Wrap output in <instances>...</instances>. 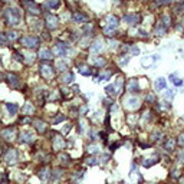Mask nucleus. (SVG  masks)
<instances>
[{
  "instance_id": "79ce46f5",
  "label": "nucleus",
  "mask_w": 184,
  "mask_h": 184,
  "mask_svg": "<svg viewBox=\"0 0 184 184\" xmlns=\"http://www.w3.org/2000/svg\"><path fill=\"white\" fill-rule=\"evenodd\" d=\"M88 164L97 165V164H98V163H97V158H89V160H88Z\"/></svg>"
},
{
  "instance_id": "9d476101",
  "label": "nucleus",
  "mask_w": 184,
  "mask_h": 184,
  "mask_svg": "<svg viewBox=\"0 0 184 184\" xmlns=\"http://www.w3.org/2000/svg\"><path fill=\"white\" fill-rule=\"evenodd\" d=\"M5 160H6V163H9V164H13V163H16V160H17V152H16V150L10 148V150L7 151Z\"/></svg>"
},
{
  "instance_id": "39448f33",
  "label": "nucleus",
  "mask_w": 184,
  "mask_h": 184,
  "mask_svg": "<svg viewBox=\"0 0 184 184\" xmlns=\"http://www.w3.org/2000/svg\"><path fill=\"white\" fill-rule=\"evenodd\" d=\"M124 105L127 109H138V106H140V99L137 97H134V95H130V97H127L124 99Z\"/></svg>"
},
{
  "instance_id": "72a5a7b5",
  "label": "nucleus",
  "mask_w": 184,
  "mask_h": 184,
  "mask_svg": "<svg viewBox=\"0 0 184 184\" xmlns=\"http://www.w3.org/2000/svg\"><path fill=\"white\" fill-rule=\"evenodd\" d=\"M92 63H94V65H97V66H104V63H105V60L104 59H101V58H94V59H92Z\"/></svg>"
},
{
  "instance_id": "f3484780",
  "label": "nucleus",
  "mask_w": 184,
  "mask_h": 184,
  "mask_svg": "<svg viewBox=\"0 0 184 184\" xmlns=\"http://www.w3.org/2000/svg\"><path fill=\"white\" fill-rule=\"evenodd\" d=\"M78 71H79V73H81V75H84V76H91L92 72H94V71H92V68L91 66H88V65H81Z\"/></svg>"
},
{
  "instance_id": "2eb2a0df",
  "label": "nucleus",
  "mask_w": 184,
  "mask_h": 184,
  "mask_svg": "<svg viewBox=\"0 0 184 184\" xmlns=\"http://www.w3.org/2000/svg\"><path fill=\"white\" fill-rule=\"evenodd\" d=\"M20 140L23 141V143H27V144H30V143H33L35 141V135H33L32 132H22V135H20Z\"/></svg>"
},
{
  "instance_id": "6e6552de",
  "label": "nucleus",
  "mask_w": 184,
  "mask_h": 184,
  "mask_svg": "<svg viewBox=\"0 0 184 184\" xmlns=\"http://www.w3.org/2000/svg\"><path fill=\"white\" fill-rule=\"evenodd\" d=\"M102 49H104V40L102 39H97V40L92 42V45H91V52L92 53H99Z\"/></svg>"
},
{
  "instance_id": "c756f323",
  "label": "nucleus",
  "mask_w": 184,
  "mask_h": 184,
  "mask_svg": "<svg viewBox=\"0 0 184 184\" xmlns=\"http://www.w3.org/2000/svg\"><path fill=\"white\" fill-rule=\"evenodd\" d=\"M152 60H154L152 56H144V58L141 59V65L143 66H150L152 63Z\"/></svg>"
},
{
  "instance_id": "7c9ffc66",
  "label": "nucleus",
  "mask_w": 184,
  "mask_h": 184,
  "mask_svg": "<svg viewBox=\"0 0 184 184\" xmlns=\"http://www.w3.org/2000/svg\"><path fill=\"white\" fill-rule=\"evenodd\" d=\"M62 81H63L65 84H71V82L73 81V73H71V72L65 73V75L62 76Z\"/></svg>"
},
{
  "instance_id": "49530a36",
  "label": "nucleus",
  "mask_w": 184,
  "mask_h": 184,
  "mask_svg": "<svg viewBox=\"0 0 184 184\" xmlns=\"http://www.w3.org/2000/svg\"><path fill=\"white\" fill-rule=\"evenodd\" d=\"M3 2H12V0H3Z\"/></svg>"
},
{
  "instance_id": "b1692460",
  "label": "nucleus",
  "mask_w": 184,
  "mask_h": 184,
  "mask_svg": "<svg viewBox=\"0 0 184 184\" xmlns=\"http://www.w3.org/2000/svg\"><path fill=\"white\" fill-rule=\"evenodd\" d=\"M6 108H7V111H9L10 115H16V112H17V109H19V106L16 105V104H12V102H7Z\"/></svg>"
},
{
  "instance_id": "6ab92c4d",
  "label": "nucleus",
  "mask_w": 184,
  "mask_h": 184,
  "mask_svg": "<svg viewBox=\"0 0 184 184\" xmlns=\"http://www.w3.org/2000/svg\"><path fill=\"white\" fill-rule=\"evenodd\" d=\"M39 58H40V59H45V60H51V59H52V52H51L49 49L43 48V49H40Z\"/></svg>"
},
{
  "instance_id": "412c9836",
  "label": "nucleus",
  "mask_w": 184,
  "mask_h": 184,
  "mask_svg": "<svg viewBox=\"0 0 184 184\" xmlns=\"http://www.w3.org/2000/svg\"><path fill=\"white\" fill-rule=\"evenodd\" d=\"M22 112H23V115H32L33 112H35V106L30 102H26L23 105V108H22Z\"/></svg>"
},
{
  "instance_id": "a211bd4d",
  "label": "nucleus",
  "mask_w": 184,
  "mask_h": 184,
  "mask_svg": "<svg viewBox=\"0 0 184 184\" xmlns=\"http://www.w3.org/2000/svg\"><path fill=\"white\" fill-rule=\"evenodd\" d=\"M72 19L75 23H85L86 22V16L84 13H81V12H75L72 16Z\"/></svg>"
},
{
  "instance_id": "473e14b6",
  "label": "nucleus",
  "mask_w": 184,
  "mask_h": 184,
  "mask_svg": "<svg viewBox=\"0 0 184 184\" xmlns=\"http://www.w3.org/2000/svg\"><path fill=\"white\" fill-rule=\"evenodd\" d=\"M105 92L109 95V97H115L117 95V91H115V88H114V85H108L105 88Z\"/></svg>"
},
{
  "instance_id": "cd10ccee",
  "label": "nucleus",
  "mask_w": 184,
  "mask_h": 184,
  "mask_svg": "<svg viewBox=\"0 0 184 184\" xmlns=\"http://www.w3.org/2000/svg\"><path fill=\"white\" fill-rule=\"evenodd\" d=\"M56 68H58V71H59V72H66V69H68V63L63 62V60H59V62L56 63Z\"/></svg>"
},
{
  "instance_id": "ddd939ff",
  "label": "nucleus",
  "mask_w": 184,
  "mask_h": 184,
  "mask_svg": "<svg viewBox=\"0 0 184 184\" xmlns=\"http://www.w3.org/2000/svg\"><path fill=\"white\" fill-rule=\"evenodd\" d=\"M127 89H128V92H132V94H135V92L140 91V85H138L137 79H131V81L127 84Z\"/></svg>"
},
{
  "instance_id": "5701e85b",
  "label": "nucleus",
  "mask_w": 184,
  "mask_h": 184,
  "mask_svg": "<svg viewBox=\"0 0 184 184\" xmlns=\"http://www.w3.org/2000/svg\"><path fill=\"white\" fill-rule=\"evenodd\" d=\"M38 176H39V178L42 181H46V180L49 178V176H51V171H49V168H42V170L38 173Z\"/></svg>"
},
{
  "instance_id": "dca6fc26",
  "label": "nucleus",
  "mask_w": 184,
  "mask_h": 184,
  "mask_svg": "<svg viewBox=\"0 0 184 184\" xmlns=\"http://www.w3.org/2000/svg\"><path fill=\"white\" fill-rule=\"evenodd\" d=\"M53 148L55 150H63L65 148V141L62 137H55L53 140Z\"/></svg>"
},
{
  "instance_id": "f257e3e1",
  "label": "nucleus",
  "mask_w": 184,
  "mask_h": 184,
  "mask_svg": "<svg viewBox=\"0 0 184 184\" xmlns=\"http://www.w3.org/2000/svg\"><path fill=\"white\" fill-rule=\"evenodd\" d=\"M118 25H119V20H118V17H117V16H114V14L106 16L104 33H105L106 36H112V35H114V32H115V29L118 27Z\"/></svg>"
},
{
  "instance_id": "4468645a",
  "label": "nucleus",
  "mask_w": 184,
  "mask_h": 184,
  "mask_svg": "<svg viewBox=\"0 0 184 184\" xmlns=\"http://www.w3.org/2000/svg\"><path fill=\"white\" fill-rule=\"evenodd\" d=\"M14 135H16V132H14V130H12V128H6V130L2 131V137L5 138V140H7V141L13 140Z\"/></svg>"
},
{
  "instance_id": "a19ab883",
  "label": "nucleus",
  "mask_w": 184,
  "mask_h": 184,
  "mask_svg": "<svg viewBox=\"0 0 184 184\" xmlns=\"http://www.w3.org/2000/svg\"><path fill=\"white\" fill-rule=\"evenodd\" d=\"M147 101H148V102H154V101H155L154 95H152V94H148V95H147Z\"/></svg>"
},
{
  "instance_id": "4c0bfd02",
  "label": "nucleus",
  "mask_w": 184,
  "mask_h": 184,
  "mask_svg": "<svg viewBox=\"0 0 184 184\" xmlns=\"http://www.w3.org/2000/svg\"><path fill=\"white\" fill-rule=\"evenodd\" d=\"M13 56H14V59L17 60V62H22V60H23V56H22V55H19L17 52H14Z\"/></svg>"
},
{
  "instance_id": "37998d69",
  "label": "nucleus",
  "mask_w": 184,
  "mask_h": 184,
  "mask_svg": "<svg viewBox=\"0 0 184 184\" xmlns=\"http://www.w3.org/2000/svg\"><path fill=\"white\" fill-rule=\"evenodd\" d=\"M132 53H134V55H138V53H140V49H138V48H132Z\"/></svg>"
},
{
  "instance_id": "58836bf2",
  "label": "nucleus",
  "mask_w": 184,
  "mask_h": 184,
  "mask_svg": "<svg viewBox=\"0 0 184 184\" xmlns=\"http://www.w3.org/2000/svg\"><path fill=\"white\" fill-rule=\"evenodd\" d=\"M164 95H165V98H167V99H173V98H174V94H173V91H167Z\"/></svg>"
},
{
  "instance_id": "1a4fd4ad",
  "label": "nucleus",
  "mask_w": 184,
  "mask_h": 184,
  "mask_svg": "<svg viewBox=\"0 0 184 184\" xmlns=\"http://www.w3.org/2000/svg\"><path fill=\"white\" fill-rule=\"evenodd\" d=\"M124 22H125V23H128V25H131V26H134V25H137L138 22H140V16H138L137 13L125 14V16H124Z\"/></svg>"
},
{
  "instance_id": "e433bc0d",
  "label": "nucleus",
  "mask_w": 184,
  "mask_h": 184,
  "mask_svg": "<svg viewBox=\"0 0 184 184\" xmlns=\"http://www.w3.org/2000/svg\"><path fill=\"white\" fill-rule=\"evenodd\" d=\"M16 35H17V33H16V32H9V33H7V39L14 40V39H16V38H17Z\"/></svg>"
},
{
  "instance_id": "7ed1b4c3",
  "label": "nucleus",
  "mask_w": 184,
  "mask_h": 184,
  "mask_svg": "<svg viewBox=\"0 0 184 184\" xmlns=\"http://www.w3.org/2000/svg\"><path fill=\"white\" fill-rule=\"evenodd\" d=\"M20 43L22 46H25L27 49H33V48H38L40 43V39L38 36H23L20 39Z\"/></svg>"
},
{
  "instance_id": "0eeeda50",
  "label": "nucleus",
  "mask_w": 184,
  "mask_h": 184,
  "mask_svg": "<svg viewBox=\"0 0 184 184\" xmlns=\"http://www.w3.org/2000/svg\"><path fill=\"white\" fill-rule=\"evenodd\" d=\"M40 73H42V76H43L45 79H51V78H53V75H55L53 69L49 65H42L40 66Z\"/></svg>"
},
{
  "instance_id": "2f4dec72",
  "label": "nucleus",
  "mask_w": 184,
  "mask_h": 184,
  "mask_svg": "<svg viewBox=\"0 0 184 184\" xmlns=\"http://www.w3.org/2000/svg\"><path fill=\"white\" fill-rule=\"evenodd\" d=\"M111 75H112V72H109V71H106V72H102L101 75H99V78H98V81H108V79L111 78Z\"/></svg>"
},
{
  "instance_id": "de8ad7c7",
  "label": "nucleus",
  "mask_w": 184,
  "mask_h": 184,
  "mask_svg": "<svg viewBox=\"0 0 184 184\" xmlns=\"http://www.w3.org/2000/svg\"><path fill=\"white\" fill-rule=\"evenodd\" d=\"M2 78H3V76H2V73H0V81H2Z\"/></svg>"
},
{
  "instance_id": "9b49d317",
  "label": "nucleus",
  "mask_w": 184,
  "mask_h": 184,
  "mask_svg": "<svg viewBox=\"0 0 184 184\" xmlns=\"http://www.w3.org/2000/svg\"><path fill=\"white\" fill-rule=\"evenodd\" d=\"M55 52H56L58 56H65L66 53H68V46L65 43L59 42V43H56V46H55Z\"/></svg>"
},
{
  "instance_id": "423d86ee",
  "label": "nucleus",
  "mask_w": 184,
  "mask_h": 184,
  "mask_svg": "<svg viewBox=\"0 0 184 184\" xmlns=\"http://www.w3.org/2000/svg\"><path fill=\"white\" fill-rule=\"evenodd\" d=\"M59 25V19L53 14H46V26L49 29H56Z\"/></svg>"
},
{
  "instance_id": "20e7f679",
  "label": "nucleus",
  "mask_w": 184,
  "mask_h": 184,
  "mask_svg": "<svg viewBox=\"0 0 184 184\" xmlns=\"http://www.w3.org/2000/svg\"><path fill=\"white\" fill-rule=\"evenodd\" d=\"M22 5L26 9V12H29V13H32V14H38L40 12L39 6L36 5L35 0H22Z\"/></svg>"
},
{
  "instance_id": "a18cd8bd",
  "label": "nucleus",
  "mask_w": 184,
  "mask_h": 184,
  "mask_svg": "<svg viewBox=\"0 0 184 184\" xmlns=\"http://www.w3.org/2000/svg\"><path fill=\"white\" fill-rule=\"evenodd\" d=\"M181 140H180V145H184V135H181Z\"/></svg>"
},
{
  "instance_id": "f704fd0d",
  "label": "nucleus",
  "mask_w": 184,
  "mask_h": 184,
  "mask_svg": "<svg viewBox=\"0 0 184 184\" xmlns=\"http://www.w3.org/2000/svg\"><path fill=\"white\" fill-rule=\"evenodd\" d=\"M128 62H130V58H128V56H122V59H119V65L125 66Z\"/></svg>"
},
{
  "instance_id": "f8f14e48",
  "label": "nucleus",
  "mask_w": 184,
  "mask_h": 184,
  "mask_svg": "<svg viewBox=\"0 0 184 184\" xmlns=\"http://www.w3.org/2000/svg\"><path fill=\"white\" fill-rule=\"evenodd\" d=\"M7 81H9V84L12 88H17L19 86V76L16 75V73H7Z\"/></svg>"
},
{
  "instance_id": "c9c22d12",
  "label": "nucleus",
  "mask_w": 184,
  "mask_h": 184,
  "mask_svg": "<svg viewBox=\"0 0 184 184\" xmlns=\"http://www.w3.org/2000/svg\"><path fill=\"white\" fill-rule=\"evenodd\" d=\"M59 160H62V164H69V157L68 155H65V154H62V155H59Z\"/></svg>"
},
{
  "instance_id": "aec40b11",
  "label": "nucleus",
  "mask_w": 184,
  "mask_h": 184,
  "mask_svg": "<svg viewBox=\"0 0 184 184\" xmlns=\"http://www.w3.org/2000/svg\"><path fill=\"white\" fill-rule=\"evenodd\" d=\"M35 127H36V130H38L40 134L46 132V130H48V125H46L43 121H40V119H35Z\"/></svg>"
},
{
  "instance_id": "f03ea898",
  "label": "nucleus",
  "mask_w": 184,
  "mask_h": 184,
  "mask_svg": "<svg viewBox=\"0 0 184 184\" xmlns=\"http://www.w3.org/2000/svg\"><path fill=\"white\" fill-rule=\"evenodd\" d=\"M5 16H6V20L9 25H19L20 17H22V14L17 9H7Z\"/></svg>"
},
{
  "instance_id": "c85d7f7f",
  "label": "nucleus",
  "mask_w": 184,
  "mask_h": 184,
  "mask_svg": "<svg viewBox=\"0 0 184 184\" xmlns=\"http://www.w3.org/2000/svg\"><path fill=\"white\" fill-rule=\"evenodd\" d=\"M155 163H157V157H152V158H147V160H145L144 163H143V165L148 168V167H151V165H154Z\"/></svg>"
},
{
  "instance_id": "bb28decb",
  "label": "nucleus",
  "mask_w": 184,
  "mask_h": 184,
  "mask_svg": "<svg viewBox=\"0 0 184 184\" xmlns=\"http://www.w3.org/2000/svg\"><path fill=\"white\" fill-rule=\"evenodd\" d=\"M46 6L51 7V9H58L60 6V0H48L46 2Z\"/></svg>"
},
{
  "instance_id": "4be33fe9",
  "label": "nucleus",
  "mask_w": 184,
  "mask_h": 184,
  "mask_svg": "<svg viewBox=\"0 0 184 184\" xmlns=\"http://www.w3.org/2000/svg\"><path fill=\"white\" fill-rule=\"evenodd\" d=\"M165 86H167L165 79L164 78H157V81H155V89H157V91H163V89H165Z\"/></svg>"
},
{
  "instance_id": "c03bdc74",
  "label": "nucleus",
  "mask_w": 184,
  "mask_h": 184,
  "mask_svg": "<svg viewBox=\"0 0 184 184\" xmlns=\"http://www.w3.org/2000/svg\"><path fill=\"white\" fill-rule=\"evenodd\" d=\"M89 150H91L92 152H97L98 151V147H95V145H94V147H89Z\"/></svg>"
},
{
  "instance_id": "a878e982",
  "label": "nucleus",
  "mask_w": 184,
  "mask_h": 184,
  "mask_svg": "<svg viewBox=\"0 0 184 184\" xmlns=\"http://www.w3.org/2000/svg\"><path fill=\"white\" fill-rule=\"evenodd\" d=\"M122 79L118 78L117 81H115V84H114V88H115V91H117V95H119L121 94V91H122Z\"/></svg>"
},
{
  "instance_id": "ea45409f",
  "label": "nucleus",
  "mask_w": 184,
  "mask_h": 184,
  "mask_svg": "<svg viewBox=\"0 0 184 184\" xmlns=\"http://www.w3.org/2000/svg\"><path fill=\"white\" fill-rule=\"evenodd\" d=\"M63 119H65V117H63V115H60V117H56V118L53 119V122H55V124H58V122H62Z\"/></svg>"
},
{
  "instance_id": "393cba45",
  "label": "nucleus",
  "mask_w": 184,
  "mask_h": 184,
  "mask_svg": "<svg viewBox=\"0 0 184 184\" xmlns=\"http://www.w3.org/2000/svg\"><path fill=\"white\" fill-rule=\"evenodd\" d=\"M165 32H167V25L161 22V23H160V25H158V26H157V30H155V35H157V36H163V35H164Z\"/></svg>"
}]
</instances>
